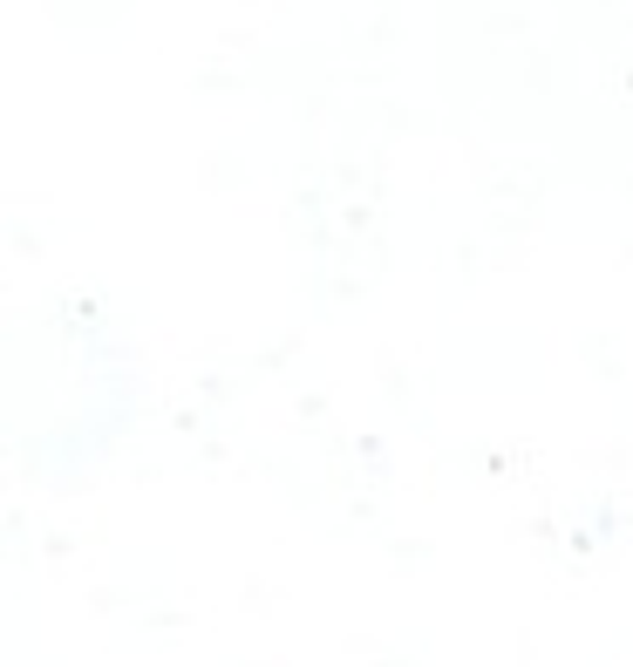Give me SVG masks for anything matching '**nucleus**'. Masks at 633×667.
<instances>
[]
</instances>
